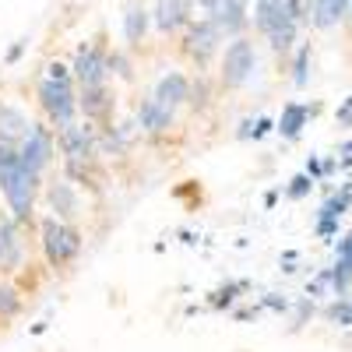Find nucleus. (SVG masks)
Masks as SVG:
<instances>
[{"instance_id":"obj_1","label":"nucleus","mask_w":352,"mask_h":352,"mask_svg":"<svg viewBox=\"0 0 352 352\" xmlns=\"http://www.w3.org/2000/svg\"><path fill=\"white\" fill-rule=\"evenodd\" d=\"M303 0H257L254 25L272 39L275 50H289L296 39V25L303 21Z\"/></svg>"},{"instance_id":"obj_2","label":"nucleus","mask_w":352,"mask_h":352,"mask_svg":"<svg viewBox=\"0 0 352 352\" xmlns=\"http://www.w3.org/2000/svg\"><path fill=\"white\" fill-rule=\"evenodd\" d=\"M0 187L8 194V204L14 219H28L32 212V190H36V173H28L21 155L11 144H0Z\"/></svg>"},{"instance_id":"obj_3","label":"nucleus","mask_w":352,"mask_h":352,"mask_svg":"<svg viewBox=\"0 0 352 352\" xmlns=\"http://www.w3.org/2000/svg\"><path fill=\"white\" fill-rule=\"evenodd\" d=\"M254 67H257L254 46H250L247 39H232V43L226 46V56H222V85H226V88L247 85L250 74H254Z\"/></svg>"},{"instance_id":"obj_4","label":"nucleus","mask_w":352,"mask_h":352,"mask_svg":"<svg viewBox=\"0 0 352 352\" xmlns=\"http://www.w3.org/2000/svg\"><path fill=\"white\" fill-rule=\"evenodd\" d=\"M39 99H43V109L53 116L60 127H71L74 124V109H78V102H74V92H71V85H64V81H43L39 85Z\"/></svg>"},{"instance_id":"obj_5","label":"nucleus","mask_w":352,"mask_h":352,"mask_svg":"<svg viewBox=\"0 0 352 352\" xmlns=\"http://www.w3.org/2000/svg\"><path fill=\"white\" fill-rule=\"evenodd\" d=\"M43 243H46V254L53 264H67L78 250H81V236L74 229L60 226L56 219H46L43 222Z\"/></svg>"},{"instance_id":"obj_6","label":"nucleus","mask_w":352,"mask_h":352,"mask_svg":"<svg viewBox=\"0 0 352 352\" xmlns=\"http://www.w3.org/2000/svg\"><path fill=\"white\" fill-rule=\"evenodd\" d=\"M21 155V162H25V169L28 173H36L39 176V169L50 162V155H53V138H50V131L46 127H28V134H25V148L18 152Z\"/></svg>"},{"instance_id":"obj_7","label":"nucleus","mask_w":352,"mask_h":352,"mask_svg":"<svg viewBox=\"0 0 352 352\" xmlns=\"http://www.w3.org/2000/svg\"><path fill=\"white\" fill-rule=\"evenodd\" d=\"M74 74L81 81V88H99L102 74H106V56L99 46H81L78 50V60H74Z\"/></svg>"},{"instance_id":"obj_8","label":"nucleus","mask_w":352,"mask_h":352,"mask_svg":"<svg viewBox=\"0 0 352 352\" xmlns=\"http://www.w3.org/2000/svg\"><path fill=\"white\" fill-rule=\"evenodd\" d=\"M219 28H215V21L212 18H204V21H197L194 28H190V36H187V53L194 56L197 64H204L208 56L215 53V46H219Z\"/></svg>"},{"instance_id":"obj_9","label":"nucleus","mask_w":352,"mask_h":352,"mask_svg":"<svg viewBox=\"0 0 352 352\" xmlns=\"http://www.w3.org/2000/svg\"><path fill=\"white\" fill-rule=\"evenodd\" d=\"M247 4H250V0H219V8L212 11V21H215L219 32H229V36L243 32V25H247Z\"/></svg>"},{"instance_id":"obj_10","label":"nucleus","mask_w":352,"mask_h":352,"mask_svg":"<svg viewBox=\"0 0 352 352\" xmlns=\"http://www.w3.org/2000/svg\"><path fill=\"white\" fill-rule=\"evenodd\" d=\"M184 99H190V85H187V78L184 74H166L159 85H155V102L159 106H166V109H173V106H180Z\"/></svg>"},{"instance_id":"obj_11","label":"nucleus","mask_w":352,"mask_h":352,"mask_svg":"<svg viewBox=\"0 0 352 352\" xmlns=\"http://www.w3.org/2000/svg\"><path fill=\"white\" fill-rule=\"evenodd\" d=\"M317 113V106H300V102H289L282 109V120H278V134L282 138H300V131L307 127V120Z\"/></svg>"},{"instance_id":"obj_12","label":"nucleus","mask_w":352,"mask_h":352,"mask_svg":"<svg viewBox=\"0 0 352 352\" xmlns=\"http://www.w3.org/2000/svg\"><path fill=\"white\" fill-rule=\"evenodd\" d=\"M28 127H32V124L25 120V113H21V109H14V106H0V144H11V141L25 138Z\"/></svg>"},{"instance_id":"obj_13","label":"nucleus","mask_w":352,"mask_h":352,"mask_svg":"<svg viewBox=\"0 0 352 352\" xmlns=\"http://www.w3.org/2000/svg\"><path fill=\"white\" fill-rule=\"evenodd\" d=\"M187 21V0H159L155 4V25L162 32H173Z\"/></svg>"},{"instance_id":"obj_14","label":"nucleus","mask_w":352,"mask_h":352,"mask_svg":"<svg viewBox=\"0 0 352 352\" xmlns=\"http://www.w3.org/2000/svg\"><path fill=\"white\" fill-rule=\"evenodd\" d=\"M138 120H141V127H144V131L159 134V131H166V127L173 124V109H166V106H159L155 99H148V102H141Z\"/></svg>"},{"instance_id":"obj_15","label":"nucleus","mask_w":352,"mask_h":352,"mask_svg":"<svg viewBox=\"0 0 352 352\" xmlns=\"http://www.w3.org/2000/svg\"><path fill=\"white\" fill-rule=\"evenodd\" d=\"M349 14V0H314V25L331 28Z\"/></svg>"},{"instance_id":"obj_16","label":"nucleus","mask_w":352,"mask_h":352,"mask_svg":"<svg viewBox=\"0 0 352 352\" xmlns=\"http://www.w3.org/2000/svg\"><path fill=\"white\" fill-rule=\"evenodd\" d=\"M18 257H21V250H18V236H14V222L0 219V268H14Z\"/></svg>"},{"instance_id":"obj_17","label":"nucleus","mask_w":352,"mask_h":352,"mask_svg":"<svg viewBox=\"0 0 352 352\" xmlns=\"http://www.w3.org/2000/svg\"><path fill=\"white\" fill-rule=\"evenodd\" d=\"M64 148L71 159H88L92 155V134H88L85 127H64Z\"/></svg>"},{"instance_id":"obj_18","label":"nucleus","mask_w":352,"mask_h":352,"mask_svg":"<svg viewBox=\"0 0 352 352\" xmlns=\"http://www.w3.org/2000/svg\"><path fill=\"white\" fill-rule=\"evenodd\" d=\"M144 32H148V11L141 4H131L124 14V36H127V43H141Z\"/></svg>"},{"instance_id":"obj_19","label":"nucleus","mask_w":352,"mask_h":352,"mask_svg":"<svg viewBox=\"0 0 352 352\" xmlns=\"http://www.w3.org/2000/svg\"><path fill=\"white\" fill-rule=\"evenodd\" d=\"M50 204L56 208V215H64V219H71L78 212V197H74V190L67 184H53L50 187Z\"/></svg>"},{"instance_id":"obj_20","label":"nucleus","mask_w":352,"mask_h":352,"mask_svg":"<svg viewBox=\"0 0 352 352\" xmlns=\"http://www.w3.org/2000/svg\"><path fill=\"white\" fill-rule=\"evenodd\" d=\"M268 131H272V120H268V116H257V120H243L240 138H264Z\"/></svg>"},{"instance_id":"obj_21","label":"nucleus","mask_w":352,"mask_h":352,"mask_svg":"<svg viewBox=\"0 0 352 352\" xmlns=\"http://www.w3.org/2000/svg\"><path fill=\"white\" fill-rule=\"evenodd\" d=\"M106 109V92H102V85L99 88H85V113H102Z\"/></svg>"},{"instance_id":"obj_22","label":"nucleus","mask_w":352,"mask_h":352,"mask_svg":"<svg viewBox=\"0 0 352 352\" xmlns=\"http://www.w3.org/2000/svg\"><path fill=\"white\" fill-rule=\"evenodd\" d=\"M307 67H310V46H303V50L296 53V64H292V71H296L292 78H296V85H300V88L307 85Z\"/></svg>"},{"instance_id":"obj_23","label":"nucleus","mask_w":352,"mask_h":352,"mask_svg":"<svg viewBox=\"0 0 352 352\" xmlns=\"http://www.w3.org/2000/svg\"><path fill=\"white\" fill-rule=\"evenodd\" d=\"M310 187H314V180L303 173V176H296V180L289 184V197H307V194H310Z\"/></svg>"},{"instance_id":"obj_24","label":"nucleus","mask_w":352,"mask_h":352,"mask_svg":"<svg viewBox=\"0 0 352 352\" xmlns=\"http://www.w3.org/2000/svg\"><path fill=\"white\" fill-rule=\"evenodd\" d=\"M240 289H243V282L229 285V289H219V292H215V300H212V307H229V303H232V296H236Z\"/></svg>"},{"instance_id":"obj_25","label":"nucleus","mask_w":352,"mask_h":352,"mask_svg":"<svg viewBox=\"0 0 352 352\" xmlns=\"http://www.w3.org/2000/svg\"><path fill=\"white\" fill-rule=\"evenodd\" d=\"M328 317L338 320V324H352V303H335V307L328 310Z\"/></svg>"},{"instance_id":"obj_26","label":"nucleus","mask_w":352,"mask_h":352,"mask_svg":"<svg viewBox=\"0 0 352 352\" xmlns=\"http://www.w3.org/2000/svg\"><path fill=\"white\" fill-rule=\"evenodd\" d=\"M0 310H4V314H14L18 310V300H14L11 289H0Z\"/></svg>"},{"instance_id":"obj_27","label":"nucleus","mask_w":352,"mask_h":352,"mask_svg":"<svg viewBox=\"0 0 352 352\" xmlns=\"http://www.w3.org/2000/svg\"><path fill=\"white\" fill-rule=\"evenodd\" d=\"M338 124H342V127H352V96L338 106Z\"/></svg>"},{"instance_id":"obj_28","label":"nucleus","mask_w":352,"mask_h":352,"mask_svg":"<svg viewBox=\"0 0 352 352\" xmlns=\"http://www.w3.org/2000/svg\"><path fill=\"white\" fill-rule=\"evenodd\" d=\"M338 261H345L349 268H352V232H349V236L338 243Z\"/></svg>"},{"instance_id":"obj_29","label":"nucleus","mask_w":352,"mask_h":352,"mask_svg":"<svg viewBox=\"0 0 352 352\" xmlns=\"http://www.w3.org/2000/svg\"><path fill=\"white\" fill-rule=\"evenodd\" d=\"M106 67H113L116 74H124V78L131 74V71H127V60H124V56H120V53H113V56H109V60H106Z\"/></svg>"},{"instance_id":"obj_30","label":"nucleus","mask_w":352,"mask_h":352,"mask_svg":"<svg viewBox=\"0 0 352 352\" xmlns=\"http://www.w3.org/2000/svg\"><path fill=\"white\" fill-rule=\"evenodd\" d=\"M50 81H64V85H71L67 67H64V64H50Z\"/></svg>"},{"instance_id":"obj_31","label":"nucleus","mask_w":352,"mask_h":352,"mask_svg":"<svg viewBox=\"0 0 352 352\" xmlns=\"http://www.w3.org/2000/svg\"><path fill=\"white\" fill-rule=\"evenodd\" d=\"M335 229H338V222H331V219H320V222H317V232H320V236H331Z\"/></svg>"},{"instance_id":"obj_32","label":"nucleus","mask_w":352,"mask_h":352,"mask_svg":"<svg viewBox=\"0 0 352 352\" xmlns=\"http://www.w3.org/2000/svg\"><path fill=\"white\" fill-rule=\"evenodd\" d=\"M204 96H208V88H204V81H197V85H194V99H190V102H194V106H204Z\"/></svg>"},{"instance_id":"obj_33","label":"nucleus","mask_w":352,"mask_h":352,"mask_svg":"<svg viewBox=\"0 0 352 352\" xmlns=\"http://www.w3.org/2000/svg\"><path fill=\"white\" fill-rule=\"evenodd\" d=\"M25 43H28V39H21V43H14V46L8 50V60H11V64H14V60H18V56L25 53Z\"/></svg>"},{"instance_id":"obj_34","label":"nucleus","mask_w":352,"mask_h":352,"mask_svg":"<svg viewBox=\"0 0 352 352\" xmlns=\"http://www.w3.org/2000/svg\"><path fill=\"white\" fill-rule=\"evenodd\" d=\"M194 4H201L204 11H215V8H219V0H194Z\"/></svg>"},{"instance_id":"obj_35","label":"nucleus","mask_w":352,"mask_h":352,"mask_svg":"<svg viewBox=\"0 0 352 352\" xmlns=\"http://www.w3.org/2000/svg\"><path fill=\"white\" fill-rule=\"evenodd\" d=\"M349 14H352V0H349Z\"/></svg>"}]
</instances>
